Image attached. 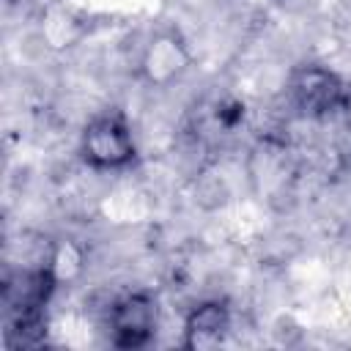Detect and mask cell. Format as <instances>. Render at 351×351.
<instances>
[{
  "label": "cell",
  "mask_w": 351,
  "mask_h": 351,
  "mask_svg": "<svg viewBox=\"0 0 351 351\" xmlns=\"http://www.w3.org/2000/svg\"><path fill=\"white\" fill-rule=\"evenodd\" d=\"M80 154L90 170H123L137 159L134 134L121 112L93 115L80 134Z\"/></svg>",
  "instance_id": "1"
},
{
  "label": "cell",
  "mask_w": 351,
  "mask_h": 351,
  "mask_svg": "<svg viewBox=\"0 0 351 351\" xmlns=\"http://www.w3.org/2000/svg\"><path fill=\"white\" fill-rule=\"evenodd\" d=\"M107 335L118 348H143L154 340L159 310L156 299L145 291H132L110 302L107 307Z\"/></svg>",
  "instance_id": "2"
},
{
  "label": "cell",
  "mask_w": 351,
  "mask_h": 351,
  "mask_svg": "<svg viewBox=\"0 0 351 351\" xmlns=\"http://www.w3.org/2000/svg\"><path fill=\"white\" fill-rule=\"evenodd\" d=\"M186 66H189V52L176 33H162V36L151 38L140 58L143 80L151 85H159V88L178 80L186 71Z\"/></svg>",
  "instance_id": "4"
},
{
  "label": "cell",
  "mask_w": 351,
  "mask_h": 351,
  "mask_svg": "<svg viewBox=\"0 0 351 351\" xmlns=\"http://www.w3.org/2000/svg\"><path fill=\"white\" fill-rule=\"evenodd\" d=\"M230 332V307L219 299L195 304L184 318V348H211Z\"/></svg>",
  "instance_id": "5"
},
{
  "label": "cell",
  "mask_w": 351,
  "mask_h": 351,
  "mask_svg": "<svg viewBox=\"0 0 351 351\" xmlns=\"http://www.w3.org/2000/svg\"><path fill=\"white\" fill-rule=\"evenodd\" d=\"M288 96L293 107L307 118H326L348 104L346 82L324 66H302L288 80Z\"/></svg>",
  "instance_id": "3"
}]
</instances>
